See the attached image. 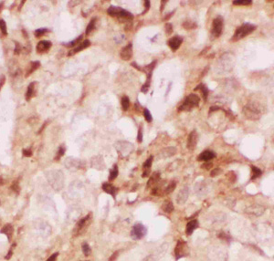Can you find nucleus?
<instances>
[{
  "instance_id": "nucleus-1",
  "label": "nucleus",
  "mask_w": 274,
  "mask_h": 261,
  "mask_svg": "<svg viewBox=\"0 0 274 261\" xmlns=\"http://www.w3.org/2000/svg\"><path fill=\"white\" fill-rule=\"evenodd\" d=\"M255 29H256V26H254L250 23H244L243 25H241L240 27H239L237 28V30H236L235 34L233 35L231 40L232 41H238V40L245 38L246 36H248L249 34L252 33Z\"/></svg>"
},
{
  "instance_id": "nucleus-2",
  "label": "nucleus",
  "mask_w": 274,
  "mask_h": 261,
  "mask_svg": "<svg viewBox=\"0 0 274 261\" xmlns=\"http://www.w3.org/2000/svg\"><path fill=\"white\" fill-rule=\"evenodd\" d=\"M108 15L112 18H123L127 20H132L134 18V15L129 11L115 6H111L107 9Z\"/></svg>"
},
{
  "instance_id": "nucleus-3",
  "label": "nucleus",
  "mask_w": 274,
  "mask_h": 261,
  "mask_svg": "<svg viewBox=\"0 0 274 261\" xmlns=\"http://www.w3.org/2000/svg\"><path fill=\"white\" fill-rule=\"evenodd\" d=\"M200 98L196 94H190L185 99V101L182 105L178 107L179 111H189L193 108L197 107L199 105Z\"/></svg>"
},
{
  "instance_id": "nucleus-4",
  "label": "nucleus",
  "mask_w": 274,
  "mask_h": 261,
  "mask_svg": "<svg viewBox=\"0 0 274 261\" xmlns=\"http://www.w3.org/2000/svg\"><path fill=\"white\" fill-rule=\"evenodd\" d=\"M91 220H92V214L87 215L86 216H84L83 218L79 220V222L76 224L73 229V235L77 237V236L81 235L83 232H85L91 223Z\"/></svg>"
},
{
  "instance_id": "nucleus-5",
  "label": "nucleus",
  "mask_w": 274,
  "mask_h": 261,
  "mask_svg": "<svg viewBox=\"0 0 274 261\" xmlns=\"http://www.w3.org/2000/svg\"><path fill=\"white\" fill-rule=\"evenodd\" d=\"M243 113L245 115V117L250 120H258L261 118V111L258 110L254 104H248L243 108Z\"/></svg>"
},
{
  "instance_id": "nucleus-6",
  "label": "nucleus",
  "mask_w": 274,
  "mask_h": 261,
  "mask_svg": "<svg viewBox=\"0 0 274 261\" xmlns=\"http://www.w3.org/2000/svg\"><path fill=\"white\" fill-rule=\"evenodd\" d=\"M190 254L189 246H187L186 242L183 240H178L175 248V257L177 259H180L182 257H185Z\"/></svg>"
},
{
  "instance_id": "nucleus-7",
  "label": "nucleus",
  "mask_w": 274,
  "mask_h": 261,
  "mask_svg": "<svg viewBox=\"0 0 274 261\" xmlns=\"http://www.w3.org/2000/svg\"><path fill=\"white\" fill-rule=\"evenodd\" d=\"M146 232H147V229L145 226L141 223H137L134 225V226L132 227L131 237L134 240H139V239H142L146 235Z\"/></svg>"
},
{
  "instance_id": "nucleus-8",
  "label": "nucleus",
  "mask_w": 274,
  "mask_h": 261,
  "mask_svg": "<svg viewBox=\"0 0 274 261\" xmlns=\"http://www.w3.org/2000/svg\"><path fill=\"white\" fill-rule=\"evenodd\" d=\"M223 27H224V19L222 17L219 16L213 20L211 34L213 35L214 38H219L221 36L223 31Z\"/></svg>"
},
{
  "instance_id": "nucleus-9",
  "label": "nucleus",
  "mask_w": 274,
  "mask_h": 261,
  "mask_svg": "<svg viewBox=\"0 0 274 261\" xmlns=\"http://www.w3.org/2000/svg\"><path fill=\"white\" fill-rule=\"evenodd\" d=\"M132 56H133V45H132V43H130V44H128L127 46L122 49L120 52V57L123 60L128 61L131 60Z\"/></svg>"
},
{
  "instance_id": "nucleus-10",
  "label": "nucleus",
  "mask_w": 274,
  "mask_h": 261,
  "mask_svg": "<svg viewBox=\"0 0 274 261\" xmlns=\"http://www.w3.org/2000/svg\"><path fill=\"white\" fill-rule=\"evenodd\" d=\"M197 140H198L197 133L194 130L188 135V139H187V149L190 151H194L196 146Z\"/></svg>"
},
{
  "instance_id": "nucleus-11",
  "label": "nucleus",
  "mask_w": 274,
  "mask_h": 261,
  "mask_svg": "<svg viewBox=\"0 0 274 261\" xmlns=\"http://www.w3.org/2000/svg\"><path fill=\"white\" fill-rule=\"evenodd\" d=\"M182 42H183V38H182L181 37L176 36V37L171 38L168 40L167 44H168V46L170 47V49H171L173 51H176V50H177V49H179V47H180L181 44H182Z\"/></svg>"
},
{
  "instance_id": "nucleus-12",
  "label": "nucleus",
  "mask_w": 274,
  "mask_h": 261,
  "mask_svg": "<svg viewBox=\"0 0 274 261\" xmlns=\"http://www.w3.org/2000/svg\"><path fill=\"white\" fill-rule=\"evenodd\" d=\"M189 195V189L187 187H185L179 191V193L177 195V203L178 205H183L186 202L187 198Z\"/></svg>"
},
{
  "instance_id": "nucleus-13",
  "label": "nucleus",
  "mask_w": 274,
  "mask_h": 261,
  "mask_svg": "<svg viewBox=\"0 0 274 261\" xmlns=\"http://www.w3.org/2000/svg\"><path fill=\"white\" fill-rule=\"evenodd\" d=\"M264 211H265L264 207H262L261 206H258V205H253V206H250L246 209L247 214L254 215V216L261 215L264 213Z\"/></svg>"
},
{
  "instance_id": "nucleus-14",
  "label": "nucleus",
  "mask_w": 274,
  "mask_h": 261,
  "mask_svg": "<svg viewBox=\"0 0 274 261\" xmlns=\"http://www.w3.org/2000/svg\"><path fill=\"white\" fill-rule=\"evenodd\" d=\"M216 157V153L213 151L210 150H206L204 152H202L198 157H197V161H204V162H209L212 159H214Z\"/></svg>"
},
{
  "instance_id": "nucleus-15",
  "label": "nucleus",
  "mask_w": 274,
  "mask_h": 261,
  "mask_svg": "<svg viewBox=\"0 0 274 261\" xmlns=\"http://www.w3.org/2000/svg\"><path fill=\"white\" fill-rule=\"evenodd\" d=\"M51 45V42L49 40H41L37 45V51L38 53H44L50 49Z\"/></svg>"
},
{
  "instance_id": "nucleus-16",
  "label": "nucleus",
  "mask_w": 274,
  "mask_h": 261,
  "mask_svg": "<svg viewBox=\"0 0 274 261\" xmlns=\"http://www.w3.org/2000/svg\"><path fill=\"white\" fill-rule=\"evenodd\" d=\"M90 45H91V41L90 40H84L83 42H81V44L78 46V47H76L75 49H71L70 51H69V56H72V55H74V54H76V53H78V52H80V51H81V50H83L84 49H86V48H88V47H90Z\"/></svg>"
},
{
  "instance_id": "nucleus-17",
  "label": "nucleus",
  "mask_w": 274,
  "mask_h": 261,
  "mask_svg": "<svg viewBox=\"0 0 274 261\" xmlns=\"http://www.w3.org/2000/svg\"><path fill=\"white\" fill-rule=\"evenodd\" d=\"M103 190L104 191V192H106L107 194H110L111 195H112V197L113 198H115V196H116V193H117V191H118V189L116 187H114L112 184H110V183H104L103 184Z\"/></svg>"
},
{
  "instance_id": "nucleus-18",
  "label": "nucleus",
  "mask_w": 274,
  "mask_h": 261,
  "mask_svg": "<svg viewBox=\"0 0 274 261\" xmlns=\"http://www.w3.org/2000/svg\"><path fill=\"white\" fill-rule=\"evenodd\" d=\"M161 181V175L159 172H154L152 176L150 177L148 183H147V186L148 187H154V185H156L158 183Z\"/></svg>"
},
{
  "instance_id": "nucleus-19",
  "label": "nucleus",
  "mask_w": 274,
  "mask_h": 261,
  "mask_svg": "<svg viewBox=\"0 0 274 261\" xmlns=\"http://www.w3.org/2000/svg\"><path fill=\"white\" fill-rule=\"evenodd\" d=\"M198 227V221L197 220H191L190 222L187 223L185 227V232L187 236H190L193 234V232Z\"/></svg>"
},
{
  "instance_id": "nucleus-20",
  "label": "nucleus",
  "mask_w": 274,
  "mask_h": 261,
  "mask_svg": "<svg viewBox=\"0 0 274 261\" xmlns=\"http://www.w3.org/2000/svg\"><path fill=\"white\" fill-rule=\"evenodd\" d=\"M37 83L35 81H33V82H31L30 85H28L27 92H26V100L30 101V99L35 96V87H36L35 85Z\"/></svg>"
},
{
  "instance_id": "nucleus-21",
  "label": "nucleus",
  "mask_w": 274,
  "mask_h": 261,
  "mask_svg": "<svg viewBox=\"0 0 274 261\" xmlns=\"http://www.w3.org/2000/svg\"><path fill=\"white\" fill-rule=\"evenodd\" d=\"M13 232H14V228L12 226V225L10 224H7L5 225L2 229H1V233L2 234H5L7 237V239L10 241L11 238H12V236H13Z\"/></svg>"
},
{
  "instance_id": "nucleus-22",
  "label": "nucleus",
  "mask_w": 274,
  "mask_h": 261,
  "mask_svg": "<svg viewBox=\"0 0 274 261\" xmlns=\"http://www.w3.org/2000/svg\"><path fill=\"white\" fill-rule=\"evenodd\" d=\"M176 153H177V149L175 147H167L162 150V152L160 153V156H162L163 158H167V157L173 156Z\"/></svg>"
},
{
  "instance_id": "nucleus-23",
  "label": "nucleus",
  "mask_w": 274,
  "mask_h": 261,
  "mask_svg": "<svg viewBox=\"0 0 274 261\" xmlns=\"http://www.w3.org/2000/svg\"><path fill=\"white\" fill-rule=\"evenodd\" d=\"M195 91H200L202 92V95H203L204 100H207L208 96V87L205 84L200 83L197 87H196V88H195Z\"/></svg>"
},
{
  "instance_id": "nucleus-24",
  "label": "nucleus",
  "mask_w": 274,
  "mask_h": 261,
  "mask_svg": "<svg viewBox=\"0 0 274 261\" xmlns=\"http://www.w3.org/2000/svg\"><path fill=\"white\" fill-rule=\"evenodd\" d=\"M162 210L165 212V213H167V214H170L174 211V205H173V203L171 201H165L164 204L162 205Z\"/></svg>"
},
{
  "instance_id": "nucleus-25",
  "label": "nucleus",
  "mask_w": 274,
  "mask_h": 261,
  "mask_svg": "<svg viewBox=\"0 0 274 261\" xmlns=\"http://www.w3.org/2000/svg\"><path fill=\"white\" fill-rule=\"evenodd\" d=\"M182 26L184 27V28H185L186 30H189V29H195V28H196V27H197L196 23H195L194 21L189 20V19L185 20V21L183 23V25H182Z\"/></svg>"
},
{
  "instance_id": "nucleus-26",
  "label": "nucleus",
  "mask_w": 274,
  "mask_h": 261,
  "mask_svg": "<svg viewBox=\"0 0 274 261\" xmlns=\"http://www.w3.org/2000/svg\"><path fill=\"white\" fill-rule=\"evenodd\" d=\"M119 170H118V165L114 164L113 168L110 171V175H109V181H113L115 178L118 176Z\"/></svg>"
},
{
  "instance_id": "nucleus-27",
  "label": "nucleus",
  "mask_w": 274,
  "mask_h": 261,
  "mask_svg": "<svg viewBox=\"0 0 274 261\" xmlns=\"http://www.w3.org/2000/svg\"><path fill=\"white\" fill-rule=\"evenodd\" d=\"M39 66H40V62L39 61H32L30 63V69L27 70V74H26V77H28V75H30L32 72H34Z\"/></svg>"
},
{
  "instance_id": "nucleus-28",
  "label": "nucleus",
  "mask_w": 274,
  "mask_h": 261,
  "mask_svg": "<svg viewBox=\"0 0 274 261\" xmlns=\"http://www.w3.org/2000/svg\"><path fill=\"white\" fill-rule=\"evenodd\" d=\"M251 170H252V177H251V180H254L256 178H258V176L261 175L262 173V171L261 169H258V167L254 166V165H251Z\"/></svg>"
},
{
  "instance_id": "nucleus-29",
  "label": "nucleus",
  "mask_w": 274,
  "mask_h": 261,
  "mask_svg": "<svg viewBox=\"0 0 274 261\" xmlns=\"http://www.w3.org/2000/svg\"><path fill=\"white\" fill-rule=\"evenodd\" d=\"M177 186V183L175 181H172L165 188V191H164V194L165 195H168V194H171L173 191L175 190V188Z\"/></svg>"
},
{
  "instance_id": "nucleus-30",
  "label": "nucleus",
  "mask_w": 274,
  "mask_h": 261,
  "mask_svg": "<svg viewBox=\"0 0 274 261\" xmlns=\"http://www.w3.org/2000/svg\"><path fill=\"white\" fill-rule=\"evenodd\" d=\"M95 23H96V18H92L91 20V22L88 24L87 28H86V35H90L92 33V31L95 28Z\"/></svg>"
},
{
  "instance_id": "nucleus-31",
  "label": "nucleus",
  "mask_w": 274,
  "mask_h": 261,
  "mask_svg": "<svg viewBox=\"0 0 274 261\" xmlns=\"http://www.w3.org/2000/svg\"><path fill=\"white\" fill-rule=\"evenodd\" d=\"M151 77H152V74H148V77H147V80L145 81V83L143 84V86L142 87V92L143 93H146L150 88V83H151Z\"/></svg>"
},
{
  "instance_id": "nucleus-32",
  "label": "nucleus",
  "mask_w": 274,
  "mask_h": 261,
  "mask_svg": "<svg viewBox=\"0 0 274 261\" xmlns=\"http://www.w3.org/2000/svg\"><path fill=\"white\" fill-rule=\"evenodd\" d=\"M82 38H83V36L81 35V36H79L76 39H74V40H72V41H70L69 43H68V44H63V45H65L66 47L72 48V47L76 46L77 44H79V43H81V41L82 40Z\"/></svg>"
},
{
  "instance_id": "nucleus-33",
  "label": "nucleus",
  "mask_w": 274,
  "mask_h": 261,
  "mask_svg": "<svg viewBox=\"0 0 274 261\" xmlns=\"http://www.w3.org/2000/svg\"><path fill=\"white\" fill-rule=\"evenodd\" d=\"M122 107L123 111H127L130 107V100L127 96H123L122 98Z\"/></svg>"
},
{
  "instance_id": "nucleus-34",
  "label": "nucleus",
  "mask_w": 274,
  "mask_h": 261,
  "mask_svg": "<svg viewBox=\"0 0 274 261\" xmlns=\"http://www.w3.org/2000/svg\"><path fill=\"white\" fill-rule=\"evenodd\" d=\"M252 1L251 0H236V1H233V5L235 6H249L251 5Z\"/></svg>"
},
{
  "instance_id": "nucleus-35",
  "label": "nucleus",
  "mask_w": 274,
  "mask_h": 261,
  "mask_svg": "<svg viewBox=\"0 0 274 261\" xmlns=\"http://www.w3.org/2000/svg\"><path fill=\"white\" fill-rule=\"evenodd\" d=\"M155 64H156V61L154 60V61H153L152 63H150L148 66L145 67V69H143V72H145V73H147V75H148V74H152L153 69H154V68L155 67Z\"/></svg>"
},
{
  "instance_id": "nucleus-36",
  "label": "nucleus",
  "mask_w": 274,
  "mask_h": 261,
  "mask_svg": "<svg viewBox=\"0 0 274 261\" xmlns=\"http://www.w3.org/2000/svg\"><path fill=\"white\" fill-rule=\"evenodd\" d=\"M81 248H82V252H83V254H84L86 257H88V256H90V255H91V253H92V249H91L90 246H89L87 243H84V244L82 245V246H81Z\"/></svg>"
},
{
  "instance_id": "nucleus-37",
  "label": "nucleus",
  "mask_w": 274,
  "mask_h": 261,
  "mask_svg": "<svg viewBox=\"0 0 274 261\" xmlns=\"http://www.w3.org/2000/svg\"><path fill=\"white\" fill-rule=\"evenodd\" d=\"M0 30L3 33V35H7V24L3 19H0Z\"/></svg>"
},
{
  "instance_id": "nucleus-38",
  "label": "nucleus",
  "mask_w": 274,
  "mask_h": 261,
  "mask_svg": "<svg viewBox=\"0 0 274 261\" xmlns=\"http://www.w3.org/2000/svg\"><path fill=\"white\" fill-rule=\"evenodd\" d=\"M65 151H66L65 147H64V146H61V147H60V149H59V150H58L57 155H56V157H55V160H56V161H58V160H60V159H61V157L62 155H64V153H65Z\"/></svg>"
},
{
  "instance_id": "nucleus-39",
  "label": "nucleus",
  "mask_w": 274,
  "mask_h": 261,
  "mask_svg": "<svg viewBox=\"0 0 274 261\" xmlns=\"http://www.w3.org/2000/svg\"><path fill=\"white\" fill-rule=\"evenodd\" d=\"M11 188H12V190H13L14 192H16L17 194H19V192H20V186H19V182H18V180H16L15 182H14V183L12 184Z\"/></svg>"
},
{
  "instance_id": "nucleus-40",
  "label": "nucleus",
  "mask_w": 274,
  "mask_h": 261,
  "mask_svg": "<svg viewBox=\"0 0 274 261\" xmlns=\"http://www.w3.org/2000/svg\"><path fill=\"white\" fill-rule=\"evenodd\" d=\"M48 32H49V30L48 29V28H38V29H37L35 31V36L36 37H41V36H43Z\"/></svg>"
},
{
  "instance_id": "nucleus-41",
  "label": "nucleus",
  "mask_w": 274,
  "mask_h": 261,
  "mask_svg": "<svg viewBox=\"0 0 274 261\" xmlns=\"http://www.w3.org/2000/svg\"><path fill=\"white\" fill-rule=\"evenodd\" d=\"M218 237L219 238H220V239H223V240H227V241H229L230 240V237L226 233V232H224V231H220L219 233L218 234Z\"/></svg>"
},
{
  "instance_id": "nucleus-42",
  "label": "nucleus",
  "mask_w": 274,
  "mask_h": 261,
  "mask_svg": "<svg viewBox=\"0 0 274 261\" xmlns=\"http://www.w3.org/2000/svg\"><path fill=\"white\" fill-rule=\"evenodd\" d=\"M143 115H145V119L146 120V122H151L153 121V117H152V115H151L149 110L145 109V111H143Z\"/></svg>"
},
{
  "instance_id": "nucleus-43",
  "label": "nucleus",
  "mask_w": 274,
  "mask_h": 261,
  "mask_svg": "<svg viewBox=\"0 0 274 261\" xmlns=\"http://www.w3.org/2000/svg\"><path fill=\"white\" fill-rule=\"evenodd\" d=\"M153 159H154V157H153V156H150V157L147 159V160L145 162V164H143V168H145V169H150V167L152 166Z\"/></svg>"
},
{
  "instance_id": "nucleus-44",
  "label": "nucleus",
  "mask_w": 274,
  "mask_h": 261,
  "mask_svg": "<svg viewBox=\"0 0 274 261\" xmlns=\"http://www.w3.org/2000/svg\"><path fill=\"white\" fill-rule=\"evenodd\" d=\"M221 173H222V170H221V169H219V168H216V169H214V170L211 172L210 176H211V177H215V176H217V175H220Z\"/></svg>"
},
{
  "instance_id": "nucleus-45",
  "label": "nucleus",
  "mask_w": 274,
  "mask_h": 261,
  "mask_svg": "<svg viewBox=\"0 0 274 261\" xmlns=\"http://www.w3.org/2000/svg\"><path fill=\"white\" fill-rule=\"evenodd\" d=\"M165 27V32H166V34H167V35L172 34V32H173L172 24H170V23H166Z\"/></svg>"
},
{
  "instance_id": "nucleus-46",
  "label": "nucleus",
  "mask_w": 274,
  "mask_h": 261,
  "mask_svg": "<svg viewBox=\"0 0 274 261\" xmlns=\"http://www.w3.org/2000/svg\"><path fill=\"white\" fill-rule=\"evenodd\" d=\"M119 254H120V251H115V252L110 257V258H109L108 261H115V260H116V259L118 258Z\"/></svg>"
},
{
  "instance_id": "nucleus-47",
  "label": "nucleus",
  "mask_w": 274,
  "mask_h": 261,
  "mask_svg": "<svg viewBox=\"0 0 274 261\" xmlns=\"http://www.w3.org/2000/svg\"><path fill=\"white\" fill-rule=\"evenodd\" d=\"M16 246V244H13L12 245V246H11V248L9 249V251H8V253H7V255L5 257V259H10V257H12V255H13V249H14V248Z\"/></svg>"
},
{
  "instance_id": "nucleus-48",
  "label": "nucleus",
  "mask_w": 274,
  "mask_h": 261,
  "mask_svg": "<svg viewBox=\"0 0 274 261\" xmlns=\"http://www.w3.org/2000/svg\"><path fill=\"white\" fill-rule=\"evenodd\" d=\"M213 166V164L211 163V162H205V164H202V168L203 169H206V170H208V169H210L211 167Z\"/></svg>"
},
{
  "instance_id": "nucleus-49",
  "label": "nucleus",
  "mask_w": 274,
  "mask_h": 261,
  "mask_svg": "<svg viewBox=\"0 0 274 261\" xmlns=\"http://www.w3.org/2000/svg\"><path fill=\"white\" fill-rule=\"evenodd\" d=\"M15 44H16V48H15V54H17V55H18L19 53H20V51H21V49H22V48L20 47V45L18 44V42H15Z\"/></svg>"
},
{
  "instance_id": "nucleus-50",
  "label": "nucleus",
  "mask_w": 274,
  "mask_h": 261,
  "mask_svg": "<svg viewBox=\"0 0 274 261\" xmlns=\"http://www.w3.org/2000/svg\"><path fill=\"white\" fill-rule=\"evenodd\" d=\"M58 256H59V253L56 252V253L52 254V255H51V256H50V257L48 258V260H47V261H56V260H57Z\"/></svg>"
},
{
  "instance_id": "nucleus-51",
  "label": "nucleus",
  "mask_w": 274,
  "mask_h": 261,
  "mask_svg": "<svg viewBox=\"0 0 274 261\" xmlns=\"http://www.w3.org/2000/svg\"><path fill=\"white\" fill-rule=\"evenodd\" d=\"M145 10H143V14H145L149 10V8H150V1H148V0L145 1Z\"/></svg>"
},
{
  "instance_id": "nucleus-52",
  "label": "nucleus",
  "mask_w": 274,
  "mask_h": 261,
  "mask_svg": "<svg viewBox=\"0 0 274 261\" xmlns=\"http://www.w3.org/2000/svg\"><path fill=\"white\" fill-rule=\"evenodd\" d=\"M23 155L26 156V157H30L32 155V152L31 150H23Z\"/></svg>"
},
{
  "instance_id": "nucleus-53",
  "label": "nucleus",
  "mask_w": 274,
  "mask_h": 261,
  "mask_svg": "<svg viewBox=\"0 0 274 261\" xmlns=\"http://www.w3.org/2000/svg\"><path fill=\"white\" fill-rule=\"evenodd\" d=\"M5 82H6V76L2 75L1 77H0V90L2 89V87L5 84Z\"/></svg>"
},
{
  "instance_id": "nucleus-54",
  "label": "nucleus",
  "mask_w": 274,
  "mask_h": 261,
  "mask_svg": "<svg viewBox=\"0 0 274 261\" xmlns=\"http://www.w3.org/2000/svg\"><path fill=\"white\" fill-rule=\"evenodd\" d=\"M137 141H138L139 142H142V141H143V133H142V129H141V128H140L139 130H138Z\"/></svg>"
},
{
  "instance_id": "nucleus-55",
  "label": "nucleus",
  "mask_w": 274,
  "mask_h": 261,
  "mask_svg": "<svg viewBox=\"0 0 274 261\" xmlns=\"http://www.w3.org/2000/svg\"><path fill=\"white\" fill-rule=\"evenodd\" d=\"M143 261H155V258H154V256H148V257H146L145 259H143Z\"/></svg>"
},
{
  "instance_id": "nucleus-56",
  "label": "nucleus",
  "mask_w": 274,
  "mask_h": 261,
  "mask_svg": "<svg viewBox=\"0 0 274 261\" xmlns=\"http://www.w3.org/2000/svg\"><path fill=\"white\" fill-rule=\"evenodd\" d=\"M149 173H150V169H146V171H145L143 172V175H142V177H146V176H148L149 175Z\"/></svg>"
},
{
  "instance_id": "nucleus-57",
  "label": "nucleus",
  "mask_w": 274,
  "mask_h": 261,
  "mask_svg": "<svg viewBox=\"0 0 274 261\" xmlns=\"http://www.w3.org/2000/svg\"><path fill=\"white\" fill-rule=\"evenodd\" d=\"M166 3H167V1H162V2H161V6H162V7H160V11H161V12L164 10V8H165V5Z\"/></svg>"
},
{
  "instance_id": "nucleus-58",
  "label": "nucleus",
  "mask_w": 274,
  "mask_h": 261,
  "mask_svg": "<svg viewBox=\"0 0 274 261\" xmlns=\"http://www.w3.org/2000/svg\"><path fill=\"white\" fill-rule=\"evenodd\" d=\"M219 107H217V106H213L210 108V112L211 111H219Z\"/></svg>"
},
{
  "instance_id": "nucleus-59",
  "label": "nucleus",
  "mask_w": 274,
  "mask_h": 261,
  "mask_svg": "<svg viewBox=\"0 0 274 261\" xmlns=\"http://www.w3.org/2000/svg\"><path fill=\"white\" fill-rule=\"evenodd\" d=\"M132 66H134V68H136L137 69H141V68H140V67H138V66L136 65V63H135V62H133V63H132Z\"/></svg>"
},
{
  "instance_id": "nucleus-60",
  "label": "nucleus",
  "mask_w": 274,
  "mask_h": 261,
  "mask_svg": "<svg viewBox=\"0 0 274 261\" xmlns=\"http://www.w3.org/2000/svg\"><path fill=\"white\" fill-rule=\"evenodd\" d=\"M3 5H4V3H1V4H0V10H1V9H2V7H3Z\"/></svg>"
},
{
  "instance_id": "nucleus-61",
  "label": "nucleus",
  "mask_w": 274,
  "mask_h": 261,
  "mask_svg": "<svg viewBox=\"0 0 274 261\" xmlns=\"http://www.w3.org/2000/svg\"><path fill=\"white\" fill-rule=\"evenodd\" d=\"M83 261H89V260H83Z\"/></svg>"
}]
</instances>
